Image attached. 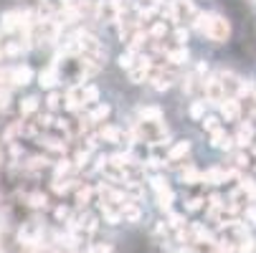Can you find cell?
<instances>
[{
  "label": "cell",
  "instance_id": "83f0119b",
  "mask_svg": "<svg viewBox=\"0 0 256 253\" xmlns=\"http://www.w3.org/2000/svg\"><path fill=\"white\" fill-rule=\"evenodd\" d=\"M140 119H162V112L158 109V106H142Z\"/></svg>",
  "mask_w": 256,
  "mask_h": 253
},
{
  "label": "cell",
  "instance_id": "d6a6232c",
  "mask_svg": "<svg viewBox=\"0 0 256 253\" xmlns=\"http://www.w3.org/2000/svg\"><path fill=\"white\" fill-rule=\"evenodd\" d=\"M203 129L206 132H216V129H221V124H218V117H203Z\"/></svg>",
  "mask_w": 256,
  "mask_h": 253
},
{
  "label": "cell",
  "instance_id": "3957f363",
  "mask_svg": "<svg viewBox=\"0 0 256 253\" xmlns=\"http://www.w3.org/2000/svg\"><path fill=\"white\" fill-rule=\"evenodd\" d=\"M203 35H208L213 43H224V41H228V35H231V23L224 15L210 13L208 15V23L203 28Z\"/></svg>",
  "mask_w": 256,
  "mask_h": 253
},
{
  "label": "cell",
  "instance_id": "6da1fadb",
  "mask_svg": "<svg viewBox=\"0 0 256 253\" xmlns=\"http://www.w3.org/2000/svg\"><path fill=\"white\" fill-rule=\"evenodd\" d=\"M132 137L137 142H148V144H155V142H162L168 139V129L162 124V119H140L132 129Z\"/></svg>",
  "mask_w": 256,
  "mask_h": 253
},
{
  "label": "cell",
  "instance_id": "4dcf8cb0",
  "mask_svg": "<svg viewBox=\"0 0 256 253\" xmlns=\"http://www.w3.org/2000/svg\"><path fill=\"white\" fill-rule=\"evenodd\" d=\"M86 253H114V248L109 246V243H92L86 248Z\"/></svg>",
  "mask_w": 256,
  "mask_h": 253
},
{
  "label": "cell",
  "instance_id": "30bf717a",
  "mask_svg": "<svg viewBox=\"0 0 256 253\" xmlns=\"http://www.w3.org/2000/svg\"><path fill=\"white\" fill-rule=\"evenodd\" d=\"M234 139H236V144H238L241 150H244V147H251V144L256 142V129H254V122H246V124H241Z\"/></svg>",
  "mask_w": 256,
  "mask_h": 253
},
{
  "label": "cell",
  "instance_id": "4fadbf2b",
  "mask_svg": "<svg viewBox=\"0 0 256 253\" xmlns=\"http://www.w3.org/2000/svg\"><path fill=\"white\" fill-rule=\"evenodd\" d=\"M142 218V208L137 205V200H127L124 208H122V221L124 223H140Z\"/></svg>",
  "mask_w": 256,
  "mask_h": 253
},
{
  "label": "cell",
  "instance_id": "5b68a950",
  "mask_svg": "<svg viewBox=\"0 0 256 253\" xmlns=\"http://www.w3.org/2000/svg\"><path fill=\"white\" fill-rule=\"evenodd\" d=\"M198 13L200 10L196 8L193 0H172L170 3V18L175 23H193L198 18Z\"/></svg>",
  "mask_w": 256,
  "mask_h": 253
},
{
  "label": "cell",
  "instance_id": "d4e9b609",
  "mask_svg": "<svg viewBox=\"0 0 256 253\" xmlns=\"http://www.w3.org/2000/svg\"><path fill=\"white\" fill-rule=\"evenodd\" d=\"M180 180H182V183H188V185H196V183H200V180H203V175L196 170V167H186V170H182L180 172Z\"/></svg>",
  "mask_w": 256,
  "mask_h": 253
},
{
  "label": "cell",
  "instance_id": "44dd1931",
  "mask_svg": "<svg viewBox=\"0 0 256 253\" xmlns=\"http://www.w3.org/2000/svg\"><path fill=\"white\" fill-rule=\"evenodd\" d=\"M23 200H26V205H30V208H48V195H46V193H38V190L28 193Z\"/></svg>",
  "mask_w": 256,
  "mask_h": 253
},
{
  "label": "cell",
  "instance_id": "603a6c76",
  "mask_svg": "<svg viewBox=\"0 0 256 253\" xmlns=\"http://www.w3.org/2000/svg\"><path fill=\"white\" fill-rule=\"evenodd\" d=\"M38 99H36V96H26L23 101H20V114L23 117H33L36 112H38Z\"/></svg>",
  "mask_w": 256,
  "mask_h": 253
},
{
  "label": "cell",
  "instance_id": "ac0fdd59",
  "mask_svg": "<svg viewBox=\"0 0 256 253\" xmlns=\"http://www.w3.org/2000/svg\"><path fill=\"white\" fill-rule=\"evenodd\" d=\"M109 112H112V106H109V104H96L94 109L86 114V122L89 124H99V122H104L109 117Z\"/></svg>",
  "mask_w": 256,
  "mask_h": 253
},
{
  "label": "cell",
  "instance_id": "d590c367",
  "mask_svg": "<svg viewBox=\"0 0 256 253\" xmlns=\"http://www.w3.org/2000/svg\"><path fill=\"white\" fill-rule=\"evenodd\" d=\"M172 38H175V46H186V41H188V30L178 28V30L172 33Z\"/></svg>",
  "mask_w": 256,
  "mask_h": 253
},
{
  "label": "cell",
  "instance_id": "277c9868",
  "mask_svg": "<svg viewBox=\"0 0 256 253\" xmlns=\"http://www.w3.org/2000/svg\"><path fill=\"white\" fill-rule=\"evenodd\" d=\"M44 241V228L38 221H26L20 228H18V243L23 248H38Z\"/></svg>",
  "mask_w": 256,
  "mask_h": 253
},
{
  "label": "cell",
  "instance_id": "7c38bea8",
  "mask_svg": "<svg viewBox=\"0 0 256 253\" xmlns=\"http://www.w3.org/2000/svg\"><path fill=\"white\" fill-rule=\"evenodd\" d=\"M188 152H190V142L188 139H180V142H175L172 147L168 150V160L165 162H180V160H186Z\"/></svg>",
  "mask_w": 256,
  "mask_h": 253
},
{
  "label": "cell",
  "instance_id": "8fae6325",
  "mask_svg": "<svg viewBox=\"0 0 256 253\" xmlns=\"http://www.w3.org/2000/svg\"><path fill=\"white\" fill-rule=\"evenodd\" d=\"M218 106H221V117H224L226 122H236V119L241 117V104H238L236 99H231V96H226Z\"/></svg>",
  "mask_w": 256,
  "mask_h": 253
},
{
  "label": "cell",
  "instance_id": "cb8c5ba5",
  "mask_svg": "<svg viewBox=\"0 0 256 253\" xmlns=\"http://www.w3.org/2000/svg\"><path fill=\"white\" fill-rule=\"evenodd\" d=\"M61 106H66V99H64L58 91H51V94H48V99H46V109L54 114V112H58V109H61Z\"/></svg>",
  "mask_w": 256,
  "mask_h": 253
},
{
  "label": "cell",
  "instance_id": "4316f807",
  "mask_svg": "<svg viewBox=\"0 0 256 253\" xmlns=\"http://www.w3.org/2000/svg\"><path fill=\"white\" fill-rule=\"evenodd\" d=\"M165 33H168V25H165L162 20H158V23H155V25L148 30V35H150V41H152V43L162 41V38H165Z\"/></svg>",
  "mask_w": 256,
  "mask_h": 253
},
{
  "label": "cell",
  "instance_id": "ffe728a7",
  "mask_svg": "<svg viewBox=\"0 0 256 253\" xmlns=\"http://www.w3.org/2000/svg\"><path fill=\"white\" fill-rule=\"evenodd\" d=\"M102 139L112 142V144H122V142L127 139V134H124L120 127H104V129H102Z\"/></svg>",
  "mask_w": 256,
  "mask_h": 253
},
{
  "label": "cell",
  "instance_id": "9a60e30c",
  "mask_svg": "<svg viewBox=\"0 0 256 253\" xmlns=\"http://www.w3.org/2000/svg\"><path fill=\"white\" fill-rule=\"evenodd\" d=\"M30 79H33V68L30 66H26V63L13 66V84L16 86H26V84H30Z\"/></svg>",
  "mask_w": 256,
  "mask_h": 253
},
{
  "label": "cell",
  "instance_id": "e575fe53",
  "mask_svg": "<svg viewBox=\"0 0 256 253\" xmlns=\"http://www.w3.org/2000/svg\"><path fill=\"white\" fill-rule=\"evenodd\" d=\"M244 218L248 221V226H256V205H254V203H248V205L244 208Z\"/></svg>",
  "mask_w": 256,
  "mask_h": 253
},
{
  "label": "cell",
  "instance_id": "f35d334b",
  "mask_svg": "<svg viewBox=\"0 0 256 253\" xmlns=\"http://www.w3.org/2000/svg\"><path fill=\"white\" fill-rule=\"evenodd\" d=\"M0 162H3V152H0Z\"/></svg>",
  "mask_w": 256,
  "mask_h": 253
},
{
  "label": "cell",
  "instance_id": "484cf974",
  "mask_svg": "<svg viewBox=\"0 0 256 253\" xmlns=\"http://www.w3.org/2000/svg\"><path fill=\"white\" fill-rule=\"evenodd\" d=\"M168 226H170V231H182L188 223H186V215H180V213H168Z\"/></svg>",
  "mask_w": 256,
  "mask_h": 253
},
{
  "label": "cell",
  "instance_id": "7402d4cb",
  "mask_svg": "<svg viewBox=\"0 0 256 253\" xmlns=\"http://www.w3.org/2000/svg\"><path fill=\"white\" fill-rule=\"evenodd\" d=\"M155 195H158V208L165 210V213H170L172 200H175V193H172L170 188H165V190H160V193H155Z\"/></svg>",
  "mask_w": 256,
  "mask_h": 253
},
{
  "label": "cell",
  "instance_id": "f546056e",
  "mask_svg": "<svg viewBox=\"0 0 256 253\" xmlns=\"http://www.w3.org/2000/svg\"><path fill=\"white\" fill-rule=\"evenodd\" d=\"M190 117L193 119H203L206 117V101H193L190 104Z\"/></svg>",
  "mask_w": 256,
  "mask_h": 253
},
{
  "label": "cell",
  "instance_id": "74e56055",
  "mask_svg": "<svg viewBox=\"0 0 256 253\" xmlns=\"http://www.w3.org/2000/svg\"><path fill=\"white\" fill-rule=\"evenodd\" d=\"M0 58H3V43H0Z\"/></svg>",
  "mask_w": 256,
  "mask_h": 253
},
{
  "label": "cell",
  "instance_id": "e0dca14e",
  "mask_svg": "<svg viewBox=\"0 0 256 253\" xmlns=\"http://www.w3.org/2000/svg\"><path fill=\"white\" fill-rule=\"evenodd\" d=\"M38 84H41L44 89H54V86L58 84V66H56V63H54V66H48L46 71H41Z\"/></svg>",
  "mask_w": 256,
  "mask_h": 253
},
{
  "label": "cell",
  "instance_id": "f1b7e54d",
  "mask_svg": "<svg viewBox=\"0 0 256 253\" xmlns=\"http://www.w3.org/2000/svg\"><path fill=\"white\" fill-rule=\"evenodd\" d=\"M54 218H56V223H71V210L66 205H58L54 210Z\"/></svg>",
  "mask_w": 256,
  "mask_h": 253
},
{
  "label": "cell",
  "instance_id": "9c48e42d",
  "mask_svg": "<svg viewBox=\"0 0 256 253\" xmlns=\"http://www.w3.org/2000/svg\"><path fill=\"white\" fill-rule=\"evenodd\" d=\"M218 79H221V84H224L226 96H231V99H236V94H241L244 91V84H246L244 79H238L236 74H231V71H221Z\"/></svg>",
  "mask_w": 256,
  "mask_h": 253
},
{
  "label": "cell",
  "instance_id": "1f68e13d",
  "mask_svg": "<svg viewBox=\"0 0 256 253\" xmlns=\"http://www.w3.org/2000/svg\"><path fill=\"white\" fill-rule=\"evenodd\" d=\"M150 188H152L155 193L165 190V188H168V183H165V177H162V175H152V177H150Z\"/></svg>",
  "mask_w": 256,
  "mask_h": 253
},
{
  "label": "cell",
  "instance_id": "2e32d148",
  "mask_svg": "<svg viewBox=\"0 0 256 253\" xmlns=\"http://www.w3.org/2000/svg\"><path fill=\"white\" fill-rule=\"evenodd\" d=\"M168 63L170 66H182V63H188V48L186 46H175V48H168Z\"/></svg>",
  "mask_w": 256,
  "mask_h": 253
},
{
  "label": "cell",
  "instance_id": "5bb4252c",
  "mask_svg": "<svg viewBox=\"0 0 256 253\" xmlns=\"http://www.w3.org/2000/svg\"><path fill=\"white\" fill-rule=\"evenodd\" d=\"M234 142H236V139H234L231 134H226L224 129H216V132L210 134V144H213L216 150H231Z\"/></svg>",
  "mask_w": 256,
  "mask_h": 253
},
{
  "label": "cell",
  "instance_id": "d6986e66",
  "mask_svg": "<svg viewBox=\"0 0 256 253\" xmlns=\"http://www.w3.org/2000/svg\"><path fill=\"white\" fill-rule=\"evenodd\" d=\"M76 205L79 208H86L89 203H92V198H94V188L92 185H84V183H79V188H76Z\"/></svg>",
  "mask_w": 256,
  "mask_h": 253
},
{
  "label": "cell",
  "instance_id": "836d02e7",
  "mask_svg": "<svg viewBox=\"0 0 256 253\" xmlns=\"http://www.w3.org/2000/svg\"><path fill=\"white\" fill-rule=\"evenodd\" d=\"M203 203H206L203 198H190V200H186V210L188 213H198L203 208Z\"/></svg>",
  "mask_w": 256,
  "mask_h": 253
},
{
  "label": "cell",
  "instance_id": "8992f818",
  "mask_svg": "<svg viewBox=\"0 0 256 253\" xmlns=\"http://www.w3.org/2000/svg\"><path fill=\"white\" fill-rule=\"evenodd\" d=\"M175 79H178V74H175V68H172L170 63H168V68H165V66H155V68H152V76H150L152 89H158V91L170 89Z\"/></svg>",
  "mask_w": 256,
  "mask_h": 253
},
{
  "label": "cell",
  "instance_id": "7a4b0ae2",
  "mask_svg": "<svg viewBox=\"0 0 256 253\" xmlns=\"http://www.w3.org/2000/svg\"><path fill=\"white\" fill-rule=\"evenodd\" d=\"M66 109L68 112H76V109H82L84 104H92V101H96L99 99V89L94 86V84H74L68 91H66Z\"/></svg>",
  "mask_w": 256,
  "mask_h": 253
},
{
  "label": "cell",
  "instance_id": "52a82bcc",
  "mask_svg": "<svg viewBox=\"0 0 256 253\" xmlns=\"http://www.w3.org/2000/svg\"><path fill=\"white\" fill-rule=\"evenodd\" d=\"M94 13L102 23H114L122 15V5H120V0H102V3H96Z\"/></svg>",
  "mask_w": 256,
  "mask_h": 253
},
{
  "label": "cell",
  "instance_id": "8d00e7d4",
  "mask_svg": "<svg viewBox=\"0 0 256 253\" xmlns=\"http://www.w3.org/2000/svg\"><path fill=\"white\" fill-rule=\"evenodd\" d=\"M10 106V91L8 89H0V112H6Z\"/></svg>",
  "mask_w": 256,
  "mask_h": 253
},
{
  "label": "cell",
  "instance_id": "ba28073f",
  "mask_svg": "<svg viewBox=\"0 0 256 253\" xmlns=\"http://www.w3.org/2000/svg\"><path fill=\"white\" fill-rule=\"evenodd\" d=\"M203 94H206V104H221L226 99L224 84H221V79H218V76L203 81Z\"/></svg>",
  "mask_w": 256,
  "mask_h": 253
}]
</instances>
